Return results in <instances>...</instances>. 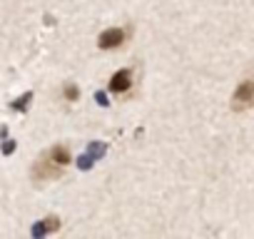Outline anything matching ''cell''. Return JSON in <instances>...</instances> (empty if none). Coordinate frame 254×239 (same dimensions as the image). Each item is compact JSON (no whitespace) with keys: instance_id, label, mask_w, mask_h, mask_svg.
Here are the masks:
<instances>
[{"instance_id":"obj_6","label":"cell","mask_w":254,"mask_h":239,"mask_svg":"<svg viewBox=\"0 0 254 239\" xmlns=\"http://www.w3.org/2000/svg\"><path fill=\"white\" fill-rule=\"evenodd\" d=\"M63 95H65V100H70V102H75V100L80 97V87H77L75 82H67V85L63 87Z\"/></svg>"},{"instance_id":"obj_8","label":"cell","mask_w":254,"mask_h":239,"mask_svg":"<svg viewBox=\"0 0 254 239\" xmlns=\"http://www.w3.org/2000/svg\"><path fill=\"white\" fill-rule=\"evenodd\" d=\"M105 150H107L105 145H97V142H92V145H90V157H102V155H105Z\"/></svg>"},{"instance_id":"obj_7","label":"cell","mask_w":254,"mask_h":239,"mask_svg":"<svg viewBox=\"0 0 254 239\" xmlns=\"http://www.w3.org/2000/svg\"><path fill=\"white\" fill-rule=\"evenodd\" d=\"M30 100H33V92H25V95L20 97V102H13L10 107H13V110H28V105H30Z\"/></svg>"},{"instance_id":"obj_9","label":"cell","mask_w":254,"mask_h":239,"mask_svg":"<svg viewBox=\"0 0 254 239\" xmlns=\"http://www.w3.org/2000/svg\"><path fill=\"white\" fill-rule=\"evenodd\" d=\"M13 150H15V142H5V147H3V152H5V155H10Z\"/></svg>"},{"instance_id":"obj_3","label":"cell","mask_w":254,"mask_h":239,"mask_svg":"<svg viewBox=\"0 0 254 239\" xmlns=\"http://www.w3.org/2000/svg\"><path fill=\"white\" fill-rule=\"evenodd\" d=\"M127 35H130V28H107V30L100 33L97 48L100 50H117L127 40Z\"/></svg>"},{"instance_id":"obj_5","label":"cell","mask_w":254,"mask_h":239,"mask_svg":"<svg viewBox=\"0 0 254 239\" xmlns=\"http://www.w3.org/2000/svg\"><path fill=\"white\" fill-rule=\"evenodd\" d=\"M58 229H60V217L50 214V217H45L43 222H38L30 232H33V237H45V234H53V232H58Z\"/></svg>"},{"instance_id":"obj_1","label":"cell","mask_w":254,"mask_h":239,"mask_svg":"<svg viewBox=\"0 0 254 239\" xmlns=\"http://www.w3.org/2000/svg\"><path fill=\"white\" fill-rule=\"evenodd\" d=\"M72 162V155H70V147L67 145H53L48 147L45 152H40L30 167V179L35 184H45V182H53V179H60L65 175V170L70 167Z\"/></svg>"},{"instance_id":"obj_2","label":"cell","mask_w":254,"mask_h":239,"mask_svg":"<svg viewBox=\"0 0 254 239\" xmlns=\"http://www.w3.org/2000/svg\"><path fill=\"white\" fill-rule=\"evenodd\" d=\"M229 105H232L234 112H247V110L254 107V80H252V77H247V80H242V82L237 85V90H234Z\"/></svg>"},{"instance_id":"obj_4","label":"cell","mask_w":254,"mask_h":239,"mask_svg":"<svg viewBox=\"0 0 254 239\" xmlns=\"http://www.w3.org/2000/svg\"><path fill=\"white\" fill-rule=\"evenodd\" d=\"M135 85V70L132 67H125V70H117L112 77H110V92L112 95H125V92H130V87Z\"/></svg>"}]
</instances>
